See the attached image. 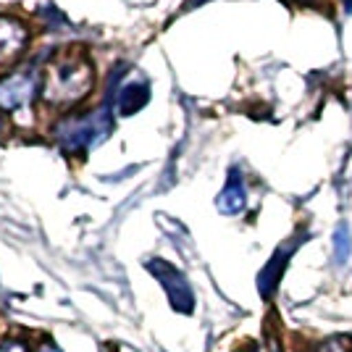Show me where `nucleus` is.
I'll return each mask as SVG.
<instances>
[{"mask_svg":"<svg viewBox=\"0 0 352 352\" xmlns=\"http://www.w3.org/2000/svg\"><path fill=\"white\" fill-rule=\"evenodd\" d=\"M95 87V63L82 47H58L43 76V100L50 108H72L82 103Z\"/></svg>","mask_w":352,"mask_h":352,"instance_id":"nucleus-1","label":"nucleus"},{"mask_svg":"<svg viewBox=\"0 0 352 352\" xmlns=\"http://www.w3.org/2000/svg\"><path fill=\"white\" fill-rule=\"evenodd\" d=\"M111 132V118L105 111H95L82 118H63L56 124V142L69 155H82L92 147H98Z\"/></svg>","mask_w":352,"mask_h":352,"instance_id":"nucleus-2","label":"nucleus"},{"mask_svg":"<svg viewBox=\"0 0 352 352\" xmlns=\"http://www.w3.org/2000/svg\"><path fill=\"white\" fill-rule=\"evenodd\" d=\"M40 89V76L34 72H14L0 79V111L32 108Z\"/></svg>","mask_w":352,"mask_h":352,"instance_id":"nucleus-3","label":"nucleus"},{"mask_svg":"<svg viewBox=\"0 0 352 352\" xmlns=\"http://www.w3.org/2000/svg\"><path fill=\"white\" fill-rule=\"evenodd\" d=\"M147 271L163 284V289H166V294H168V300H171V305H174L176 310L190 313L192 305H195V297H192L190 284L182 276V271H176L174 265L161 261V258L147 261Z\"/></svg>","mask_w":352,"mask_h":352,"instance_id":"nucleus-4","label":"nucleus"},{"mask_svg":"<svg viewBox=\"0 0 352 352\" xmlns=\"http://www.w3.org/2000/svg\"><path fill=\"white\" fill-rule=\"evenodd\" d=\"M30 43V27L24 19L11 14H0V72L21 58Z\"/></svg>","mask_w":352,"mask_h":352,"instance_id":"nucleus-5","label":"nucleus"},{"mask_svg":"<svg viewBox=\"0 0 352 352\" xmlns=\"http://www.w3.org/2000/svg\"><path fill=\"white\" fill-rule=\"evenodd\" d=\"M248 206V192H245V184H242V176L232 171L226 187L221 190L219 200H216V208L226 216H234V213H242Z\"/></svg>","mask_w":352,"mask_h":352,"instance_id":"nucleus-6","label":"nucleus"},{"mask_svg":"<svg viewBox=\"0 0 352 352\" xmlns=\"http://www.w3.org/2000/svg\"><path fill=\"white\" fill-rule=\"evenodd\" d=\"M147 100H150V87L147 82H129L118 89V100L116 108L121 116H132L140 108H145Z\"/></svg>","mask_w":352,"mask_h":352,"instance_id":"nucleus-7","label":"nucleus"},{"mask_svg":"<svg viewBox=\"0 0 352 352\" xmlns=\"http://www.w3.org/2000/svg\"><path fill=\"white\" fill-rule=\"evenodd\" d=\"M289 252H292V250H289ZM289 252H287V248H281L279 252L271 258V263L263 268V274H261V279H258V284H261V294H263V297H271V292L276 289V284H279V279H281V271H284V263H287Z\"/></svg>","mask_w":352,"mask_h":352,"instance_id":"nucleus-8","label":"nucleus"},{"mask_svg":"<svg viewBox=\"0 0 352 352\" xmlns=\"http://www.w3.org/2000/svg\"><path fill=\"white\" fill-rule=\"evenodd\" d=\"M352 252V236H350V229L344 226V223H339L337 232H334V255H337L339 263H344L347 258H350Z\"/></svg>","mask_w":352,"mask_h":352,"instance_id":"nucleus-9","label":"nucleus"},{"mask_svg":"<svg viewBox=\"0 0 352 352\" xmlns=\"http://www.w3.org/2000/svg\"><path fill=\"white\" fill-rule=\"evenodd\" d=\"M316 352H347V342L344 339H329Z\"/></svg>","mask_w":352,"mask_h":352,"instance_id":"nucleus-10","label":"nucleus"},{"mask_svg":"<svg viewBox=\"0 0 352 352\" xmlns=\"http://www.w3.org/2000/svg\"><path fill=\"white\" fill-rule=\"evenodd\" d=\"M0 352H30V347L19 339H6V342H0Z\"/></svg>","mask_w":352,"mask_h":352,"instance_id":"nucleus-11","label":"nucleus"},{"mask_svg":"<svg viewBox=\"0 0 352 352\" xmlns=\"http://www.w3.org/2000/svg\"><path fill=\"white\" fill-rule=\"evenodd\" d=\"M200 3H206V0H187V8H195V6H200Z\"/></svg>","mask_w":352,"mask_h":352,"instance_id":"nucleus-12","label":"nucleus"},{"mask_svg":"<svg viewBox=\"0 0 352 352\" xmlns=\"http://www.w3.org/2000/svg\"><path fill=\"white\" fill-rule=\"evenodd\" d=\"M40 352H60L58 347H53V344H47V347H43Z\"/></svg>","mask_w":352,"mask_h":352,"instance_id":"nucleus-13","label":"nucleus"},{"mask_svg":"<svg viewBox=\"0 0 352 352\" xmlns=\"http://www.w3.org/2000/svg\"><path fill=\"white\" fill-rule=\"evenodd\" d=\"M344 6H347V11L352 14V0H344Z\"/></svg>","mask_w":352,"mask_h":352,"instance_id":"nucleus-14","label":"nucleus"},{"mask_svg":"<svg viewBox=\"0 0 352 352\" xmlns=\"http://www.w3.org/2000/svg\"><path fill=\"white\" fill-rule=\"evenodd\" d=\"M0 129H3V118H0Z\"/></svg>","mask_w":352,"mask_h":352,"instance_id":"nucleus-15","label":"nucleus"}]
</instances>
